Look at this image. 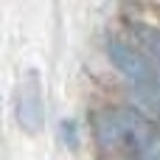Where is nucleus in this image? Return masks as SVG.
I'll use <instances>...</instances> for the list:
<instances>
[{
	"mask_svg": "<svg viewBox=\"0 0 160 160\" xmlns=\"http://www.w3.org/2000/svg\"><path fill=\"white\" fill-rule=\"evenodd\" d=\"M93 132L107 155L160 160V127L132 107H110L93 115Z\"/></svg>",
	"mask_w": 160,
	"mask_h": 160,
	"instance_id": "obj_1",
	"label": "nucleus"
},
{
	"mask_svg": "<svg viewBox=\"0 0 160 160\" xmlns=\"http://www.w3.org/2000/svg\"><path fill=\"white\" fill-rule=\"evenodd\" d=\"M107 56L110 62L143 93V96H152L158 90V79H155V70L152 65L146 62V56L135 48L132 39H121V37H112L107 42Z\"/></svg>",
	"mask_w": 160,
	"mask_h": 160,
	"instance_id": "obj_2",
	"label": "nucleus"
},
{
	"mask_svg": "<svg viewBox=\"0 0 160 160\" xmlns=\"http://www.w3.org/2000/svg\"><path fill=\"white\" fill-rule=\"evenodd\" d=\"M14 104H17L20 127L34 135L42 124V90H39V76L37 73L22 76V82L17 87V96H14Z\"/></svg>",
	"mask_w": 160,
	"mask_h": 160,
	"instance_id": "obj_3",
	"label": "nucleus"
},
{
	"mask_svg": "<svg viewBox=\"0 0 160 160\" xmlns=\"http://www.w3.org/2000/svg\"><path fill=\"white\" fill-rule=\"evenodd\" d=\"M62 135H65V143H70V149H76V124L73 121H65L62 124Z\"/></svg>",
	"mask_w": 160,
	"mask_h": 160,
	"instance_id": "obj_4",
	"label": "nucleus"
}]
</instances>
